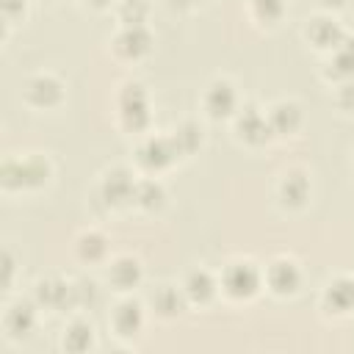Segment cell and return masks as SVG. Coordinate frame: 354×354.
<instances>
[{"mask_svg":"<svg viewBox=\"0 0 354 354\" xmlns=\"http://www.w3.org/2000/svg\"><path fill=\"white\" fill-rule=\"evenodd\" d=\"M254 282H257V279H254V274H252V268H249V266H235V268H232V274H230V282H227V285H230V290H232V293H238V296H241V293H252Z\"/></svg>","mask_w":354,"mask_h":354,"instance_id":"obj_1","label":"cell"}]
</instances>
